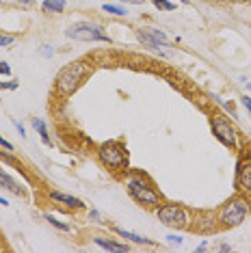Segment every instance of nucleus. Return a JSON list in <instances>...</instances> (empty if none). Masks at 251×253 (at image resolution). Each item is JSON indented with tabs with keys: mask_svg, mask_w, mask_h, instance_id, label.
Here are the masks:
<instances>
[{
	"mask_svg": "<svg viewBox=\"0 0 251 253\" xmlns=\"http://www.w3.org/2000/svg\"><path fill=\"white\" fill-rule=\"evenodd\" d=\"M249 212H251V199L247 195L238 193L236 197L227 199L219 208V212H216V223L223 229H234V227L243 225Z\"/></svg>",
	"mask_w": 251,
	"mask_h": 253,
	"instance_id": "obj_1",
	"label": "nucleus"
},
{
	"mask_svg": "<svg viewBox=\"0 0 251 253\" xmlns=\"http://www.w3.org/2000/svg\"><path fill=\"white\" fill-rule=\"evenodd\" d=\"M126 191H128V195L136 201V204L143 206V208H154L156 210L158 206L163 204L161 193H158L156 188H154V184L141 173H134V175L126 177Z\"/></svg>",
	"mask_w": 251,
	"mask_h": 253,
	"instance_id": "obj_2",
	"label": "nucleus"
},
{
	"mask_svg": "<svg viewBox=\"0 0 251 253\" xmlns=\"http://www.w3.org/2000/svg\"><path fill=\"white\" fill-rule=\"evenodd\" d=\"M91 65L87 61H74L70 65H65L63 70L56 74L54 80V87L61 95H72L81 84L84 83V78L89 76Z\"/></svg>",
	"mask_w": 251,
	"mask_h": 253,
	"instance_id": "obj_3",
	"label": "nucleus"
},
{
	"mask_svg": "<svg viewBox=\"0 0 251 253\" xmlns=\"http://www.w3.org/2000/svg\"><path fill=\"white\" fill-rule=\"evenodd\" d=\"M98 158L100 163L108 167L111 171H126L128 169V152L126 145L119 141H106L98 147Z\"/></svg>",
	"mask_w": 251,
	"mask_h": 253,
	"instance_id": "obj_4",
	"label": "nucleus"
},
{
	"mask_svg": "<svg viewBox=\"0 0 251 253\" xmlns=\"http://www.w3.org/2000/svg\"><path fill=\"white\" fill-rule=\"evenodd\" d=\"M210 130H212L214 139L221 143V145L230 147V149H238L241 143H238V130L234 128V124L230 119H225L223 115H212L210 117Z\"/></svg>",
	"mask_w": 251,
	"mask_h": 253,
	"instance_id": "obj_5",
	"label": "nucleus"
},
{
	"mask_svg": "<svg viewBox=\"0 0 251 253\" xmlns=\"http://www.w3.org/2000/svg\"><path fill=\"white\" fill-rule=\"evenodd\" d=\"M65 37L76 39V42H111L104 28L95 22H76L65 31Z\"/></svg>",
	"mask_w": 251,
	"mask_h": 253,
	"instance_id": "obj_6",
	"label": "nucleus"
},
{
	"mask_svg": "<svg viewBox=\"0 0 251 253\" xmlns=\"http://www.w3.org/2000/svg\"><path fill=\"white\" fill-rule=\"evenodd\" d=\"M156 216L163 225L167 227H175V229H184L191 225V218L188 212L178 204H161L156 208Z\"/></svg>",
	"mask_w": 251,
	"mask_h": 253,
	"instance_id": "obj_7",
	"label": "nucleus"
},
{
	"mask_svg": "<svg viewBox=\"0 0 251 253\" xmlns=\"http://www.w3.org/2000/svg\"><path fill=\"white\" fill-rule=\"evenodd\" d=\"M234 186H236V193L251 197V156H241V160H238Z\"/></svg>",
	"mask_w": 251,
	"mask_h": 253,
	"instance_id": "obj_8",
	"label": "nucleus"
},
{
	"mask_svg": "<svg viewBox=\"0 0 251 253\" xmlns=\"http://www.w3.org/2000/svg\"><path fill=\"white\" fill-rule=\"evenodd\" d=\"M136 37H139L141 43L147 45V48H152V50L171 48L169 42H167V35H165L163 31H158V28H141V31H136Z\"/></svg>",
	"mask_w": 251,
	"mask_h": 253,
	"instance_id": "obj_9",
	"label": "nucleus"
},
{
	"mask_svg": "<svg viewBox=\"0 0 251 253\" xmlns=\"http://www.w3.org/2000/svg\"><path fill=\"white\" fill-rule=\"evenodd\" d=\"M50 199L52 201H59V204H63L65 208H74V210H81L83 208V201L78 197H72V195H65V193H59V191H50Z\"/></svg>",
	"mask_w": 251,
	"mask_h": 253,
	"instance_id": "obj_10",
	"label": "nucleus"
},
{
	"mask_svg": "<svg viewBox=\"0 0 251 253\" xmlns=\"http://www.w3.org/2000/svg\"><path fill=\"white\" fill-rule=\"evenodd\" d=\"M0 184H2V188H7L9 193L18 195V197H24V195H26V191H24V188H22L20 184L15 182L13 177H11V175L7 173V171H2V169H0Z\"/></svg>",
	"mask_w": 251,
	"mask_h": 253,
	"instance_id": "obj_11",
	"label": "nucleus"
},
{
	"mask_svg": "<svg viewBox=\"0 0 251 253\" xmlns=\"http://www.w3.org/2000/svg\"><path fill=\"white\" fill-rule=\"evenodd\" d=\"M93 243L98 245V247H102V249H106V251H117V253H126V251H130L128 243L122 245V243H115V240H106V238H102V236H95Z\"/></svg>",
	"mask_w": 251,
	"mask_h": 253,
	"instance_id": "obj_12",
	"label": "nucleus"
},
{
	"mask_svg": "<svg viewBox=\"0 0 251 253\" xmlns=\"http://www.w3.org/2000/svg\"><path fill=\"white\" fill-rule=\"evenodd\" d=\"M115 234L122 236V238H126V240H132L134 245H150V247L156 245L154 240L145 238V236H139V234H134V232H126V229H122V227H115Z\"/></svg>",
	"mask_w": 251,
	"mask_h": 253,
	"instance_id": "obj_13",
	"label": "nucleus"
},
{
	"mask_svg": "<svg viewBox=\"0 0 251 253\" xmlns=\"http://www.w3.org/2000/svg\"><path fill=\"white\" fill-rule=\"evenodd\" d=\"M42 9L45 11V13H63V9H65V0H43Z\"/></svg>",
	"mask_w": 251,
	"mask_h": 253,
	"instance_id": "obj_14",
	"label": "nucleus"
},
{
	"mask_svg": "<svg viewBox=\"0 0 251 253\" xmlns=\"http://www.w3.org/2000/svg\"><path fill=\"white\" fill-rule=\"evenodd\" d=\"M33 128L39 132V136L43 139L45 145H52V141H50V134H48V128H45V122H42V119H33Z\"/></svg>",
	"mask_w": 251,
	"mask_h": 253,
	"instance_id": "obj_15",
	"label": "nucleus"
},
{
	"mask_svg": "<svg viewBox=\"0 0 251 253\" xmlns=\"http://www.w3.org/2000/svg\"><path fill=\"white\" fill-rule=\"evenodd\" d=\"M102 9L106 11V13H113V15H117V18H124V15H128V9L126 7H119V4H102Z\"/></svg>",
	"mask_w": 251,
	"mask_h": 253,
	"instance_id": "obj_16",
	"label": "nucleus"
},
{
	"mask_svg": "<svg viewBox=\"0 0 251 253\" xmlns=\"http://www.w3.org/2000/svg\"><path fill=\"white\" fill-rule=\"evenodd\" d=\"M43 218H45V221H48V223H50V225H52V227H56V229H61V232H70V229H72V225H67V223H63V221H59V218H56L54 214H45Z\"/></svg>",
	"mask_w": 251,
	"mask_h": 253,
	"instance_id": "obj_17",
	"label": "nucleus"
},
{
	"mask_svg": "<svg viewBox=\"0 0 251 253\" xmlns=\"http://www.w3.org/2000/svg\"><path fill=\"white\" fill-rule=\"evenodd\" d=\"M152 2L156 4L158 9H163V11H173V9H175V4L169 2V0H152Z\"/></svg>",
	"mask_w": 251,
	"mask_h": 253,
	"instance_id": "obj_18",
	"label": "nucleus"
},
{
	"mask_svg": "<svg viewBox=\"0 0 251 253\" xmlns=\"http://www.w3.org/2000/svg\"><path fill=\"white\" fill-rule=\"evenodd\" d=\"M167 243L169 245H182V238H180V236H175V234H169L167 236Z\"/></svg>",
	"mask_w": 251,
	"mask_h": 253,
	"instance_id": "obj_19",
	"label": "nucleus"
},
{
	"mask_svg": "<svg viewBox=\"0 0 251 253\" xmlns=\"http://www.w3.org/2000/svg\"><path fill=\"white\" fill-rule=\"evenodd\" d=\"M0 74H2V76H11V67H9V63H0Z\"/></svg>",
	"mask_w": 251,
	"mask_h": 253,
	"instance_id": "obj_20",
	"label": "nucleus"
},
{
	"mask_svg": "<svg viewBox=\"0 0 251 253\" xmlns=\"http://www.w3.org/2000/svg\"><path fill=\"white\" fill-rule=\"evenodd\" d=\"M11 43H13V37L11 35H0V45H2V48L4 45H11Z\"/></svg>",
	"mask_w": 251,
	"mask_h": 253,
	"instance_id": "obj_21",
	"label": "nucleus"
},
{
	"mask_svg": "<svg viewBox=\"0 0 251 253\" xmlns=\"http://www.w3.org/2000/svg\"><path fill=\"white\" fill-rule=\"evenodd\" d=\"M89 218H91V221H95V223H102V214H100L98 210H91L89 212Z\"/></svg>",
	"mask_w": 251,
	"mask_h": 253,
	"instance_id": "obj_22",
	"label": "nucleus"
},
{
	"mask_svg": "<svg viewBox=\"0 0 251 253\" xmlns=\"http://www.w3.org/2000/svg\"><path fill=\"white\" fill-rule=\"evenodd\" d=\"M0 147H4L7 152H13V145H11V143H9L7 139H2V136H0Z\"/></svg>",
	"mask_w": 251,
	"mask_h": 253,
	"instance_id": "obj_23",
	"label": "nucleus"
},
{
	"mask_svg": "<svg viewBox=\"0 0 251 253\" xmlns=\"http://www.w3.org/2000/svg\"><path fill=\"white\" fill-rule=\"evenodd\" d=\"M243 106L247 108V113L251 115V97H249V95H245V97H243Z\"/></svg>",
	"mask_w": 251,
	"mask_h": 253,
	"instance_id": "obj_24",
	"label": "nucleus"
},
{
	"mask_svg": "<svg viewBox=\"0 0 251 253\" xmlns=\"http://www.w3.org/2000/svg\"><path fill=\"white\" fill-rule=\"evenodd\" d=\"M15 128H18V132H20L22 136H26V128H24V126H22V124H15Z\"/></svg>",
	"mask_w": 251,
	"mask_h": 253,
	"instance_id": "obj_25",
	"label": "nucleus"
},
{
	"mask_svg": "<svg viewBox=\"0 0 251 253\" xmlns=\"http://www.w3.org/2000/svg\"><path fill=\"white\" fill-rule=\"evenodd\" d=\"M43 54L45 56H52V48H50V45H43Z\"/></svg>",
	"mask_w": 251,
	"mask_h": 253,
	"instance_id": "obj_26",
	"label": "nucleus"
},
{
	"mask_svg": "<svg viewBox=\"0 0 251 253\" xmlns=\"http://www.w3.org/2000/svg\"><path fill=\"white\" fill-rule=\"evenodd\" d=\"M206 249H208V243H202L197 247V251H206Z\"/></svg>",
	"mask_w": 251,
	"mask_h": 253,
	"instance_id": "obj_27",
	"label": "nucleus"
},
{
	"mask_svg": "<svg viewBox=\"0 0 251 253\" xmlns=\"http://www.w3.org/2000/svg\"><path fill=\"white\" fill-rule=\"evenodd\" d=\"M0 204H2V206H9V201L4 199V197H0Z\"/></svg>",
	"mask_w": 251,
	"mask_h": 253,
	"instance_id": "obj_28",
	"label": "nucleus"
},
{
	"mask_svg": "<svg viewBox=\"0 0 251 253\" xmlns=\"http://www.w3.org/2000/svg\"><path fill=\"white\" fill-rule=\"evenodd\" d=\"M245 84H247V89L251 91V80H247V83H245Z\"/></svg>",
	"mask_w": 251,
	"mask_h": 253,
	"instance_id": "obj_29",
	"label": "nucleus"
},
{
	"mask_svg": "<svg viewBox=\"0 0 251 253\" xmlns=\"http://www.w3.org/2000/svg\"><path fill=\"white\" fill-rule=\"evenodd\" d=\"M20 2H22V4H28V2H31V0H20Z\"/></svg>",
	"mask_w": 251,
	"mask_h": 253,
	"instance_id": "obj_30",
	"label": "nucleus"
},
{
	"mask_svg": "<svg viewBox=\"0 0 251 253\" xmlns=\"http://www.w3.org/2000/svg\"><path fill=\"white\" fill-rule=\"evenodd\" d=\"M180 2H184V4H188V0H180Z\"/></svg>",
	"mask_w": 251,
	"mask_h": 253,
	"instance_id": "obj_31",
	"label": "nucleus"
},
{
	"mask_svg": "<svg viewBox=\"0 0 251 253\" xmlns=\"http://www.w3.org/2000/svg\"><path fill=\"white\" fill-rule=\"evenodd\" d=\"M0 2H2V0H0Z\"/></svg>",
	"mask_w": 251,
	"mask_h": 253,
	"instance_id": "obj_32",
	"label": "nucleus"
}]
</instances>
